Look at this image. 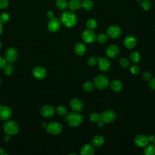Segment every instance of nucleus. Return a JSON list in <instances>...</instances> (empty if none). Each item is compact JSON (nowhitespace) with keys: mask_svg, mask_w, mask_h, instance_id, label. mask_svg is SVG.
Returning <instances> with one entry per match:
<instances>
[{"mask_svg":"<svg viewBox=\"0 0 155 155\" xmlns=\"http://www.w3.org/2000/svg\"><path fill=\"white\" fill-rule=\"evenodd\" d=\"M84 120L83 116L78 111L72 112L68 114L65 117L67 124L71 127H77L81 125Z\"/></svg>","mask_w":155,"mask_h":155,"instance_id":"nucleus-1","label":"nucleus"},{"mask_svg":"<svg viewBox=\"0 0 155 155\" xmlns=\"http://www.w3.org/2000/svg\"><path fill=\"white\" fill-rule=\"evenodd\" d=\"M61 22L66 27L70 28L74 26L77 22L76 15L72 12L66 11L61 15Z\"/></svg>","mask_w":155,"mask_h":155,"instance_id":"nucleus-2","label":"nucleus"},{"mask_svg":"<svg viewBox=\"0 0 155 155\" xmlns=\"http://www.w3.org/2000/svg\"><path fill=\"white\" fill-rule=\"evenodd\" d=\"M4 131L8 135H16L19 131V127L18 123L13 120L6 121L3 125Z\"/></svg>","mask_w":155,"mask_h":155,"instance_id":"nucleus-3","label":"nucleus"},{"mask_svg":"<svg viewBox=\"0 0 155 155\" xmlns=\"http://www.w3.org/2000/svg\"><path fill=\"white\" fill-rule=\"evenodd\" d=\"M93 84L97 89L102 90L108 87L109 80L108 78L104 75H98L94 79Z\"/></svg>","mask_w":155,"mask_h":155,"instance_id":"nucleus-4","label":"nucleus"},{"mask_svg":"<svg viewBox=\"0 0 155 155\" xmlns=\"http://www.w3.org/2000/svg\"><path fill=\"white\" fill-rule=\"evenodd\" d=\"M108 37L111 39H117L122 34V30L120 27L117 25L109 26L106 31Z\"/></svg>","mask_w":155,"mask_h":155,"instance_id":"nucleus-5","label":"nucleus"},{"mask_svg":"<svg viewBox=\"0 0 155 155\" xmlns=\"http://www.w3.org/2000/svg\"><path fill=\"white\" fill-rule=\"evenodd\" d=\"M62 130V125L61 123L57 122H52L47 125V131L48 133L56 135L61 133Z\"/></svg>","mask_w":155,"mask_h":155,"instance_id":"nucleus-6","label":"nucleus"},{"mask_svg":"<svg viewBox=\"0 0 155 155\" xmlns=\"http://www.w3.org/2000/svg\"><path fill=\"white\" fill-rule=\"evenodd\" d=\"M18 57L17 50L13 47H10L7 49L5 52V59L8 63H13L15 62Z\"/></svg>","mask_w":155,"mask_h":155,"instance_id":"nucleus-7","label":"nucleus"},{"mask_svg":"<svg viewBox=\"0 0 155 155\" xmlns=\"http://www.w3.org/2000/svg\"><path fill=\"white\" fill-rule=\"evenodd\" d=\"M61 27V23L60 20L57 18H53L50 19L48 22V29L52 33H56L59 31Z\"/></svg>","mask_w":155,"mask_h":155,"instance_id":"nucleus-8","label":"nucleus"},{"mask_svg":"<svg viewBox=\"0 0 155 155\" xmlns=\"http://www.w3.org/2000/svg\"><path fill=\"white\" fill-rule=\"evenodd\" d=\"M116 113L113 110L104 111L101 114V119L105 124L111 123L116 119Z\"/></svg>","mask_w":155,"mask_h":155,"instance_id":"nucleus-9","label":"nucleus"},{"mask_svg":"<svg viewBox=\"0 0 155 155\" xmlns=\"http://www.w3.org/2000/svg\"><path fill=\"white\" fill-rule=\"evenodd\" d=\"M82 38L85 42L92 43L96 39V36L92 30L87 29L82 32Z\"/></svg>","mask_w":155,"mask_h":155,"instance_id":"nucleus-10","label":"nucleus"},{"mask_svg":"<svg viewBox=\"0 0 155 155\" xmlns=\"http://www.w3.org/2000/svg\"><path fill=\"white\" fill-rule=\"evenodd\" d=\"M32 73L36 79H42L46 76L47 70L43 67L37 66L33 69Z\"/></svg>","mask_w":155,"mask_h":155,"instance_id":"nucleus-11","label":"nucleus"},{"mask_svg":"<svg viewBox=\"0 0 155 155\" xmlns=\"http://www.w3.org/2000/svg\"><path fill=\"white\" fill-rule=\"evenodd\" d=\"M12 115V110L7 106H0V119L3 120H8Z\"/></svg>","mask_w":155,"mask_h":155,"instance_id":"nucleus-12","label":"nucleus"},{"mask_svg":"<svg viewBox=\"0 0 155 155\" xmlns=\"http://www.w3.org/2000/svg\"><path fill=\"white\" fill-rule=\"evenodd\" d=\"M97 64L99 69L103 71L108 70L111 65L110 61L104 57H99L97 58Z\"/></svg>","mask_w":155,"mask_h":155,"instance_id":"nucleus-13","label":"nucleus"},{"mask_svg":"<svg viewBox=\"0 0 155 155\" xmlns=\"http://www.w3.org/2000/svg\"><path fill=\"white\" fill-rule=\"evenodd\" d=\"M55 113L54 108L51 105H45L41 109V114L45 117H51Z\"/></svg>","mask_w":155,"mask_h":155,"instance_id":"nucleus-14","label":"nucleus"},{"mask_svg":"<svg viewBox=\"0 0 155 155\" xmlns=\"http://www.w3.org/2000/svg\"><path fill=\"white\" fill-rule=\"evenodd\" d=\"M148 142L147 136L143 134H139L134 139V143L139 147H144Z\"/></svg>","mask_w":155,"mask_h":155,"instance_id":"nucleus-15","label":"nucleus"},{"mask_svg":"<svg viewBox=\"0 0 155 155\" xmlns=\"http://www.w3.org/2000/svg\"><path fill=\"white\" fill-rule=\"evenodd\" d=\"M105 53L109 58H114L117 56L119 53V47L116 45H111L106 48Z\"/></svg>","mask_w":155,"mask_h":155,"instance_id":"nucleus-16","label":"nucleus"},{"mask_svg":"<svg viewBox=\"0 0 155 155\" xmlns=\"http://www.w3.org/2000/svg\"><path fill=\"white\" fill-rule=\"evenodd\" d=\"M70 107L74 111H81L83 108L82 102L78 98H73L70 102Z\"/></svg>","mask_w":155,"mask_h":155,"instance_id":"nucleus-17","label":"nucleus"},{"mask_svg":"<svg viewBox=\"0 0 155 155\" xmlns=\"http://www.w3.org/2000/svg\"><path fill=\"white\" fill-rule=\"evenodd\" d=\"M137 43L136 38L132 35L127 36L124 41V44L125 47L128 49H131L135 47Z\"/></svg>","mask_w":155,"mask_h":155,"instance_id":"nucleus-18","label":"nucleus"},{"mask_svg":"<svg viewBox=\"0 0 155 155\" xmlns=\"http://www.w3.org/2000/svg\"><path fill=\"white\" fill-rule=\"evenodd\" d=\"M68 7L72 11L79 10L82 7V2L81 0H70L68 2Z\"/></svg>","mask_w":155,"mask_h":155,"instance_id":"nucleus-19","label":"nucleus"},{"mask_svg":"<svg viewBox=\"0 0 155 155\" xmlns=\"http://www.w3.org/2000/svg\"><path fill=\"white\" fill-rule=\"evenodd\" d=\"M94 153L93 147L90 144L84 145L81 150V154L82 155H93Z\"/></svg>","mask_w":155,"mask_h":155,"instance_id":"nucleus-20","label":"nucleus"},{"mask_svg":"<svg viewBox=\"0 0 155 155\" xmlns=\"http://www.w3.org/2000/svg\"><path fill=\"white\" fill-rule=\"evenodd\" d=\"M91 143L93 147L98 148L104 144V139L101 135H96L93 138Z\"/></svg>","mask_w":155,"mask_h":155,"instance_id":"nucleus-21","label":"nucleus"},{"mask_svg":"<svg viewBox=\"0 0 155 155\" xmlns=\"http://www.w3.org/2000/svg\"><path fill=\"white\" fill-rule=\"evenodd\" d=\"M74 51L76 54L82 56L86 52V46L83 43H78L74 47Z\"/></svg>","mask_w":155,"mask_h":155,"instance_id":"nucleus-22","label":"nucleus"},{"mask_svg":"<svg viewBox=\"0 0 155 155\" xmlns=\"http://www.w3.org/2000/svg\"><path fill=\"white\" fill-rule=\"evenodd\" d=\"M110 87L113 91L116 93H119L122 88V84L119 80H113L111 83Z\"/></svg>","mask_w":155,"mask_h":155,"instance_id":"nucleus-23","label":"nucleus"},{"mask_svg":"<svg viewBox=\"0 0 155 155\" xmlns=\"http://www.w3.org/2000/svg\"><path fill=\"white\" fill-rule=\"evenodd\" d=\"M143 154L145 155H155V145L147 144L144 147Z\"/></svg>","mask_w":155,"mask_h":155,"instance_id":"nucleus-24","label":"nucleus"},{"mask_svg":"<svg viewBox=\"0 0 155 155\" xmlns=\"http://www.w3.org/2000/svg\"><path fill=\"white\" fill-rule=\"evenodd\" d=\"M130 59L133 63L137 64L140 61L141 56L138 52L133 51L131 53V54L130 55Z\"/></svg>","mask_w":155,"mask_h":155,"instance_id":"nucleus-25","label":"nucleus"},{"mask_svg":"<svg viewBox=\"0 0 155 155\" xmlns=\"http://www.w3.org/2000/svg\"><path fill=\"white\" fill-rule=\"evenodd\" d=\"M86 26L88 29L93 30L96 29L97 27V21L94 19H90L87 21Z\"/></svg>","mask_w":155,"mask_h":155,"instance_id":"nucleus-26","label":"nucleus"},{"mask_svg":"<svg viewBox=\"0 0 155 155\" xmlns=\"http://www.w3.org/2000/svg\"><path fill=\"white\" fill-rule=\"evenodd\" d=\"M56 7L61 10H64L68 6V2L67 0H56Z\"/></svg>","mask_w":155,"mask_h":155,"instance_id":"nucleus-27","label":"nucleus"},{"mask_svg":"<svg viewBox=\"0 0 155 155\" xmlns=\"http://www.w3.org/2000/svg\"><path fill=\"white\" fill-rule=\"evenodd\" d=\"M93 6V2L91 0H84V1L82 2V7L87 10H91Z\"/></svg>","mask_w":155,"mask_h":155,"instance_id":"nucleus-28","label":"nucleus"},{"mask_svg":"<svg viewBox=\"0 0 155 155\" xmlns=\"http://www.w3.org/2000/svg\"><path fill=\"white\" fill-rule=\"evenodd\" d=\"M56 113L59 115V116H65L67 113V108L63 106V105H59L56 107Z\"/></svg>","mask_w":155,"mask_h":155,"instance_id":"nucleus-29","label":"nucleus"},{"mask_svg":"<svg viewBox=\"0 0 155 155\" xmlns=\"http://www.w3.org/2000/svg\"><path fill=\"white\" fill-rule=\"evenodd\" d=\"M83 88L87 92H90L93 91L94 88V84L91 81L85 82L83 84Z\"/></svg>","mask_w":155,"mask_h":155,"instance_id":"nucleus-30","label":"nucleus"},{"mask_svg":"<svg viewBox=\"0 0 155 155\" xmlns=\"http://www.w3.org/2000/svg\"><path fill=\"white\" fill-rule=\"evenodd\" d=\"M4 68V73L6 75H10L13 71V66L11 63L7 64Z\"/></svg>","mask_w":155,"mask_h":155,"instance_id":"nucleus-31","label":"nucleus"},{"mask_svg":"<svg viewBox=\"0 0 155 155\" xmlns=\"http://www.w3.org/2000/svg\"><path fill=\"white\" fill-rule=\"evenodd\" d=\"M141 7L145 11H148L151 7V2L148 0H142L141 2Z\"/></svg>","mask_w":155,"mask_h":155,"instance_id":"nucleus-32","label":"nucleus"},{"mask_svg":"<svg viewBox=\"0 0 155 155\" xmlns=\"http://www.w3.org/2000/svg\"><path fill=\"white\" fill-rule=\"evenodd\" d=\"M90 119L91 122L97 123L99 121H100L101 120V114L97 113H92L90 115Z\"/></svg>","mask_w":155,"mask_h":155,"instance_id":"nucleus-33","label":"nucleus"},{"mask_svg":"<svg viewBox=\"0 0 155 155\" xmlns=\"http://www.w3.org/2000/svg\"><path fill=\"white\" fill-rule=\"evenodd\" d=\"M108 36L107 35V34H104V33H101L99 34L97 37H96V39L97 40V41L101 43V44H104L107 42V39H108Z\"/></svg>","mask_w":155,"mask_h":155,"instance_id":"nucleus-34","label":"nucleus"},{"mask_svg":"<svg viewBox=\"0 0 155 155\" xmlns=\"http://www.w3.org/2000/svg\"><path fill=\"white\" fill-rule=\"evenodd\" d=\"M10 20V15L7 13L3 12L0 16V21L2 23H6Z\"/></svg>","mask_w":155,"mask_h":155,"instance_id":"nucleus-35","label":"nucleus"},{"mask_svg":"<svg viewBox=\"0 0 155 155\" xmlns=\"http://www.w3.org/2000/svg\"><path fill=\"white\" fill-rule=\"evenodd\" d=\"M120 65L123 67H127L130 65V61L127 58H122L119 60Z\"/></svg>","mask_w":155,"mask_h":155,"instance_id":"nucleus-36","label":"nucleus"},{"mask_svg":"<svg viewBox=\"0 0 155 155\" xmlns=\"http://www.w3.org/2000/svg\"><path fill=\"white\" fill-rule=\"evenodd\" d=\"M97 63V58L94 56H91L88 59V65L89 66H94Z\"/></svg>","mask_w":155,"mask_h":155,"instance_id":"nucleus-37","label":"nucleus"},{"mask_svg":"<svg viewBox=\"0 0 155 155\" xmlns=\"http://www.w3.org/2000/svg\"><path fill=\"white\" fill-rule=\"evenodd\" d=\"M142 78L145 81H150L152 78L151 73L150 71H144L142 73Z\"/></svg>","mask_w":155,"mask_h":155,"instance_id":"nucleus-38","label":"nucleus"},{"mask_svg":"<svg viewBox=\"0 0 155 155\" xmlns=\"http://www.w3.org/2000/svg\"><path fill=\"white\" fill-rule=\"evenodd\" d=\"M130 71L133 74H137L139 72V67L137 65H134L130 68Z\"/></svg>","mask_w":155,"mask_h":155,"instance_id":"nucleus-39","label":"nucleus"},{"mask_svg":"<svg viewBox=\"0 0 155 155\" xmlns=\"http://www.w3.org/2000/svg\"><path fill=\"white\" fill-rule=\"evenodd\" d=\"M8 5V0H0V9L5 8Z\"/></svg>","mask_w":155,"mask_h":155,"instance_id":"nucleus-40","label":"nucleus"},{"mask_svg":"<svg viewBox=\"0 0 155 155\" xmlns=\"http://www.w3.org/2000/svg\"><path fill=\"white\" fill-rule=\"evenodd\" d=\"M148 85L151 89L155 90V78H151L150 80Z\"/></svg>","mask_w":155,"mask_h":155,"instance_id":"nucleus-41","label":"nucleus"},{"mask_svg":"<svg viewBox=\"0 0 155 155\" xmlns=\"http://www.w3.org/2000/svg\"><path fill=\"white\" fill-rule=\"evenodd\" d=\"M7 64V61L5 58L0 56V68H3Z\"/></svg>","mask_w":155,"mask_h":155,"instance_id":"nucleus-42","label":"nucleus"},{"mask_svg":"<svg viewBox=\"0 0 155 155\" xmlns=\"http://www.w3.org/2000/svg\"><path fill=\"white\" fill-rule=\"evenodd\" d=\"M46 16L48 18V19H51L53 18L54 17V15L53 13V12L51 11V10H50V11H48L47 12V14H46Z\"/></svg>","mask_w":155,"mask_h":155,"instance_id":"nucleus-43","label":"nucleus"},{"mask_svg":"<svg viewBox=\"0 0 155 155\" xmlns=\"http://www.w3.org/2000/svg\"><path fill=\"white\" fill-rule=\"evenodd\" d=\"M147 137H148V140L149 142H153L154 139L155 135H150V136H147Z\"/></svg>","mask_w":155,"mask_h":155,"instance_id":"nucleus-44","label":"nucleus"},{"mask_svg":"<svg viewBox=\"0 0 155 155\" xmlns=\"http://www.w3.org/2000/svg\"><path fill=\"white\" fill-rule=\"evenodd\" d=\"M104 124H105V123L102 120H101L97 122V126H98L99 128L103 127L104 126Z\"/></svg>","mask_w":155,"mask_h":155,"instance_id":"nucleus-45","label":"nucleus"},{"mask_svg":"<svg viewBox=\"0 0 155 155\" xmlns=\"http://www.w3.org/2000/svg\"><path fill=\"white\" fill-rule=\"evenodd\" d=\"M9 136H10V135H8V134H7L6 136H5V137H4V141L7 142V141L9 140V139H10Z\"/></svg>","mask_w":155,"mask_h":155,"instance_id":"nucleus-46","label":"nucleus"},{"mask_svg":"<svg viewBox=\"0 0 155 155\" xmlns=\"http://www.w3.org/2000/svg\"><path fill=\"white\" fill-rule=\"evenodd\" d=\"M2 22L0 21V35L2 33L3 31V27H2Z\"/></svg>","mask_w":155,"mask_h":155,"instance_id":"nucleus-47","label":"nucleus"},{"mask_svg":"<svg viewBox=\"0 0 155 155\" xmlns=\"http://www.w3.org/2000/svg\"><path fill=\"white\" fill-rule=\"evenodd\" d=\"M2 154H7L5 153L4 149L2 148H0V155H2Z\"/></svg>","mask_w":155,"mask_h":155,"instance_id":"nucleus-48","label":"nucleus"},{"mask_svg":"<svg viewBox=\"0 0 155 155\" xmlns=\"http://www.w3.org/2000/svg\"><path fill=\"white\" fill-rule=\"evenodd\" d=\"M153 143H154V145H155V137H154V140H153Z\"/></svg>","mask_w":155,"mask_h":155,"instance_id":"nucleus-49","label":"nucleus"},{"mask_svg":"<svg viewBox=\"0 0 155 155\" xmlns=\"http://www.w3.org/2000/svg\"><path fill=\"white\" fill-rule=\"evenodd\" d=\"M1 47H2V44H1V42H0V49L1 48Z\"/></svg>","mask_w":155,"mask_h":155,"instance_id":"nucleus-50","label":"nucleus"},{"mask_svg":"<svg viewBox=\"0 0 155 155\" xmlns=\"http://www.w3.org/2000/svg\"><path fill=\"white\" fill-rule=\"evenodd\" d=\"M0 85H1V79H0Z\"/></svg>","mask_w":155,"mask_h":155,"instance_id":"nucleus-51","label":"nucleus"},{"mask_svg":"<svg viewBox=\"0 0 155 155\" xmlns=\"http://www.w3.org/2000/svg\"><path fill=\"white\" fill-rule=\"evenodd\" d=\"M140 1H142V0H140Z\"/></svg>","mask_w":155,"mask_h":155,"instance_id":"nucleus-52","label":"nucleus"}]
</instances>
